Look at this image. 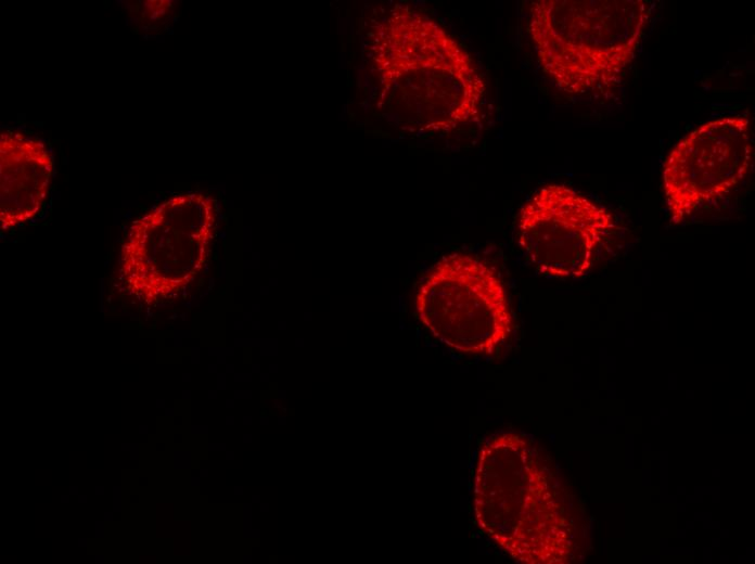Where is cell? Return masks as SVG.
<instances>
[{"instance_id":"4","label":"cell","mask_w":755,"mask_h":564,"mask_svg":"<svg viewBox=\"0 0 755 564\" xmlns=\"http://www.w3.org/2000/svg\"><path fill=\"white\" fill-rule=\"evenodd\" d=\"M217 225L216 202L203 193L174 195L130 225L119 279L145 305L181 291L203 269Z\"/></svg>"},{"instance_id":"2","label":"cell","mask_w":755,"mask_h":564,"mask_svg":"<svg viewBox=\"0 0 755 564\" xmlns=\"http://www.w3.org/2000/svg\"><path fill=\"white\" fill-rule=\"evenodd\" d=\"M476 525L523 563H563L571 549L565 508L530 441L512 432L481 445L473 480Z\"/></svg>"},{"instance_id":"1","label":"cell","mask_w":755,"mask_h":564,"mask_svg":"<svg viewBox=\"0 0 755 564\" xmlns=\"http://www.w3.org/2000/svg\"><path fill=\"white\" fill-rule=\"evenodd\" d=\"M381 103L400 127L420 133L477 120L486 82L471 54L440 24L395 5L371 34Z\"/></svg>"},{"instance_id":"6","label":"cell","mask_w":755,"mask_h":564,"mask_svg":"<svg viewBox=\"0 0 755 564\" xmlns=\"http://www.w3.org/2000/svg\"><path fill=\"white\" fill-rule=\"evenodd\" d=\"M754 137L747 115L706 121L682 137L663 164V191L673 225L724 198L750 172Z\"/></svg>"},{"instance_id":"8","label":"cell","mask_w":755,"mask_h":564,"mask_svg":"<svg viewBox=\"0 0 755 564\" xmlns=\"http://www.w3.org/2000/svg\"><path fill=\"white\" fill-rule=\"evenodd\" d=\"M53 158L39 139L18 130L0 133V226L8 231L34 219L47 198Z\"/></svg>"},{"instance_id":"7","label":"cell","mask_w":755,"mask_h":564,"mask_svg":"<svg viewBox=\"0 0 755 564\" xmlns=\"http://www.w3.org/2000/svg\"><path fill=\"white\" fill-rule=\"evenodd\" d=\"M604 206L563 183L538 189L522 206L517 242L536 270L551 278H581L614 232Z\"/></svg>"},{"instance_id":"3","label":"cell","mask_w":755,"mask_h":564,"mask_svg":"<svg viewBox=\"0 0 755 564\" xmlns=\"http://www.w3.org/2000/svg\"><path fill=\"white\" fill-rule=\"evenodd\" d=\"M654 2L536 0L527 30L543 73L562 92L610 90L636 57Z\"/></svg>"},{"instance_id":"5","label":"cell","mask_w":755,"mask_h":564,"mask_svg":"<svg viewBox=\"0 0 755 564\" xmlns=\"http://www.w3.org/2000/svg\"><path fill=\"white\" fill-rule=\"evenodd\" d=\"M419 320L448 347L490 355L510 336L512 313L502 280L485 260L451 253L421 280L414 297Z\"/></svg>"}]
</instances>
